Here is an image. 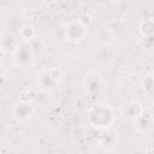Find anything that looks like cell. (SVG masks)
<instances>
[{
    "label": "cell",
    "mask_w": 154,
    "mask_h": 154,
    "mask_svg": "<svg viewBox=\"0 0 154 154\" xmlns=\"http://www.w3.org/2000/svg\"><path fill=\"white\" fill-rule=\"evenodd\" d=\"M88 120L91 126L99 129H111L114 124L116 116L113 108L106 103H95L88 109Z\"/></svg>",
    "instance_id": "1"
},
{
    "label": "cell",
    "mask_w": 154,
    "mask_h": 154,
    "mask_svg": "<svg viewBox=\"0 0 154 154\" xmlns=\"http://www.w3.org/2000/svg\"><path fill=\"white\" fill-rule=\"evenodd\" d=\"M61 77L63 72L57 66L43 69L36 75V87L42 93L51 94L58 89Z\"/></svg>",
    "instance_id": "2"
},
{
    "label": "cell",
    "mask_w": 154,
    "mask_h": 154,
    "mask_svg": "<svg viewBox=\"0 0 154 154\" xmlns=\"http://www.w3.org/2000/svg\"><path fill=\"white\" fill-rule=\"evenodd\" d=\"M64 35H65V38L69 42L77 43V42H81L85 37L87 28L78 19H72V20H69L65 24Z\"/></svg>",
    "instance_id": "3"
},
{
    "label": "cell",
    "mask_w": 154,
    "mask_h": 154,
    "mask_svg": "<svg viewBox=\"0 0 154 154\" xmlns=\"http://www.w3.org/2000/svg\"><path fill=\"white\" fill-rule=\"evenodd\" d=\"M84 88L90 99H95L101 95L103 90V81L99 72H89L84 76Z\"/></svg>",
    "instance_id": "4"
},
{
    "label": "cell",
    "mask_w": 154,
    "mask_h": 154,
    "mask_svg": "<svg viewBox=\"0 0 154 154\" xmlns=\"http://www.w3.org/2000/svg\"><path fill=\"white\" fill-rule=\"evenodd\" d=\"M34 106L31 102H23L19 101L13 105L12 107V117L18 122H26L34 116Z\"/></svg>",
    "instance_id": "5"
},
{
    "label": "cell",
    "mask_w": 154,
    "mask_h": 154,
    "mask_svg": "<svg viewBox=\"0 0 154 154\" xmlns=\"http://www.w3.org/2000/svg\"><path fill=\"white\" fill-rule=\"evenodd\" d=\"M12 55H13V60H14L16 65L20 66V67H26V66L31 65L35 59L25 42L23 45H19V47Z\"/></svg>",
    "instance_id": "6"
},
{
    "label": "cell",
    "mask_w": 154,
    "mask_h": 154,
    "mask_svg": "<svg viewBox=\"0 0 154 154\" xmlns=\"http://www.w3.org/2000/svg\"><path fill=\"white\" fill-rule=\"evenodd\" d=\"M143 111H144V107L138 101H129V102L124 103L120 108V113H122L123 118L131 120V122H134L137 117H140Z\"/></svg>",
    "instance_id": "7"
},
{
    "label": "cell",
    "mask_w": 154,
    "mask_h": 154,
    "mask_svg": "<svg viewBox=\"0 0 154 154\" xmlns=\"http://www.w3.org/2000/svg\"><path fill=\"white\" fill-rule=\"evenodd\" d=\"M19 38H17L14 35L10 32H5L0 37V51H2L6 54H13L17 48L19 47Z\"/></svg>",
    "instance_id": "8"
},
{
    "label": "cell",
    "mask_w": 154,
    "mask_h": 154,
    "mask_svg": "<svg viewBox=\"0 0 154 154\" xmlns=\"http://www.w3.org/2000/svg\"><path fill=\"white\" fill-rule=\"evenodd\" d=\"M134 123L136 124V129L141 134H148L153 126V117H152L150 109H148V112H146V108H144L142 114L140 117H137L134 120Z\"/></svg>",
    "instance_id": "9"
},
{
    "label": "cell",
    "mask_w": 154,
    "mask_h": 154,
    "mask_svg": "<svg viewBox=\"0 0 154 154\" xmlns=\"http://www.w3.org/2000/svg\"><path fill=\"white\" fill-rule=\"evenodd\" d=\"M102 135L99 137V146L103 148H111L117 143V136L114 132H111L109 129H99Z\"/></svg>",
    "instance_id": "10"
},
{
    "label": "cell",
    "mask_w": 154,
    "mask_h": 154,
    "mask_svg": "<svg viewBox=\"0 0 154 154\" xmlns=\"http://www.w3.org/2000/svg\"><path fill=\"white\" fill-rule=\"evenodd\" d=\"M95 40L97 41V43L102 45V46H108L113 42L114 40V34L109 28H101L97 30V32L95 34Z\"/></svg>",
    "instance_id": "11"
},
{
    "label": "cell",
    "mask_w": 154,
    "mask_h": 154,
    "mask_svg": "<svg viewBox=\"0 0 154 154\" xmlns=\"http://www.w3.org/2000/svg\"><path fill=\"white\" fill-rule=\"evenodd\" d=\"M25 43H26V46L29 47L30 52L32 53L34 58H37V57H40V55L43 53L45 43H43V41H42L41 38H38L37 36H35L34 38H31V40L26 41Z\"/></svg>",
    "instance_id": "12"
},
{
    "label": "cell",
    "mask_w": 154,
    "mask_h": 154,
    "mask_svg": "<svg viewBox=\"0 0 154 154\" xmlns=\"http://www.w3.org/2000/svg\"><path fill=\"white\" fill-rule=\"evenodd\" d=\"M36 36V32H35V29L31 24H23L19 29V37L23 40V41H29L31 38H34Z\"/></svg>",
    "instance_id": "13"
},
{
    "label": "cell",
    "mask_w": 154,
    "mask_h": 154,
    "mask_svg": "<svg viewBox=\"0 0 154 154\" xmlns=\"http://www.w3.org/2000/svg\"><path fill=\"white\" fill-rule=\"evenodd\" d=\"M153 29H154V25H153V20L152 19L142 20L141 24H140V32L142 34L143 37L153 36Z\"/></svg>",
    "instance_id": "14"
},
{
    "label": "cell",
    "mask_w": 154,
    "mask_h": 154,
    "mask_svg": "<svg viewBox=\"0 0 154 154\" xmlns=\"http://www.w3.org/2000/svg\"><path fill=\"white\" fill-rule=\"evenodd\" d=\"M142 88L147 94H152V91H153V76H152V73H148L143 77Z\"/></svg>",
    "instance_id": "15"
},
{
    "label": "cell",
    "mask_w": 154,
    "mask_h": 154,
    "mask_svg": "<svg viewBox=\"0 0 154 154\" xmlns=\"http://www.w3.org/2000/svg\"><path fill=\"white\" fill-rule=\"evenodd\" d=\"M32 100V94L30 90L25 89V90H22L20 91V95H19V101H23V102H31Z\"/></svg>",
    "instance_id": "16"
},
{
    "label": "cell",
    "mask_w": 154,
    "mask_h": 154,
    "mask_svg": "<svg viewBox=\"0 0 154 154\" xmlns=\"http://www.w3.org/2000/svg\"><path fill=\"white\" fill-rule=\"evenodd\" d=\"M87 29L90 26V24H91V22H93V19H91V16L90 14H87V13H84V14H82L81 17H79V19H78Z\"/></svg>",
    "instance_id": "17"
},
{
    "label": "cell",
    "mask_w": 154,
    "mask_h": 154,
    "mask_svg": "<svg viewBox=\"0 0 154 154\" xmlns=\"http://www.w3.org/2000/svg\"><path fill=\"white\" fill-rule=\"evenodd\" d=\"M4 76H5V70H4V66L0 64V81L4 78Z\"/></svg>",
    "instance_id": "18"
},
{
    "label": "cell",
    "mask_w": 154,
    "mask_h": 154,
    "mask_svg": "<svg viewBox=\"0 0 154 154\" xmlns=\"http://www.w3.org/2000/svg\"><path fill=\"white\" fill-rule=\"evenodd\" d=\"M5 32H6V31H5V26H4V24L0 22V37H1Z\"/></svg>",
    "instance_id": "19"
}]
</instances>
